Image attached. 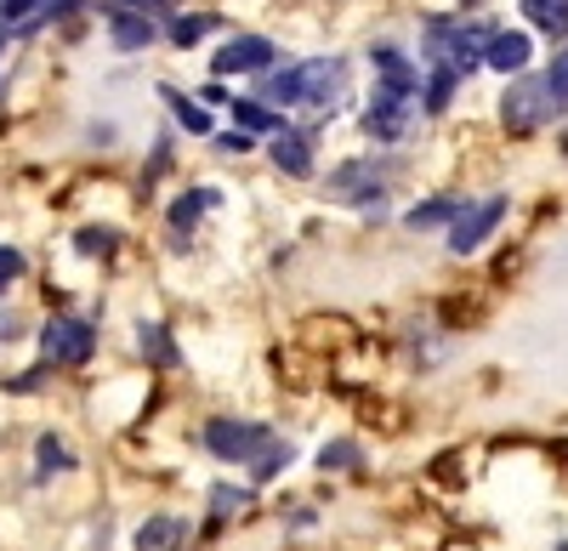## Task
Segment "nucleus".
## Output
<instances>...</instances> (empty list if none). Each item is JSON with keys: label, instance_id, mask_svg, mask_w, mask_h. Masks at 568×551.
<instances>
[{"label": "nucleus", "instance_id": "obj_9", "mask_svg": "<svg viewBox=\"0 0 568 551\" xmlns=\"http://www.w3.org/2000/svg\"><path fill=\"white\" fill-rule=\"evenodd\" d=\"M273 58H278V52H273L267 34H233L222 52L211 58V69H216V74H262Z\"/></svg>", "mask_w": 568, "mask_h": 551}, {"label": "nucleus", "instance_id": "obj_23", "mask_svg": "<svg viewBox=\"0 0 568 551\" xmlns=\"http://www.w3.org/2000/svg\"><path fill=\"white\" fill-rule=\"evenodd\" d=\"M165 103H171V114L182 120V131H194V136H211V114L194 103V98H182V91H165Z\"/></svg>", "mask_w": 568, "mask_h": 551}, {"label": "nucleus", "instance_id": "obj_16", "mask_svg": "<svg viewBox=\"0 0 568 551\" xmlns=\"http://www.w3.org/2000/svg\"><path fill=\"white\" fill-rule=\"evenodd\" d=\"M109 40L120 45V52H142V45L160 40V23L142 18V12H109Z\"/></svg>", "mask_w": 568, "mask_h": 551}, {"label": "nucleus", "instance_id": "obj_19", "mask_svg": "<svg viewBox=\"0 0 568 551\" xmlns=\"http://www.w3.org/2000/svg\"><path fill=\"white\" fill-rule=\"evenodd\" d=\"M216 205V188H194V194H182L176 205H171V234L176 239H187V227H200V216Z\"/></svg>", "mask_w": 568, "mask_h": 551}, {"label": "nucleus", "instance_id": "obj_5", "mask_svg": "<svg viewBox=\"0 0 568 551\" xmlns=\"http://www.w3.org/2000/svg\"><path fill=\"white\" fill-rule=\"evenodd\" d=\"M347 98V63L342 58H302V103L336 109Z\"/></svg>", "mask_w": 568, "mask_h": 551}, {"label": "nucleus", "instance_id": "obj_32", "mask_svg": "<svg viewBox=\"0 0 568 551\" xmlns=\"http://www.w3.org/2000/svg\"><path fill=\"white\" fill-rule=\"evenodd\" d=\"M142 12V18H154V12H171V7H182V0H109V12Z\"/></svg>", "mask_w": 568, "mask_h": 551}, {"label": "nucleus", "instance_id": "obj_4", "mask_svg": "<svg viewBox=\"0 0 568 551\" xmlns=\"http://www.w3.org/2000/svg\"><path fill=\"white\" fill-rule=\"evenodd\" d=\"M500 103H506V109H500V114H506V131H517V136L557 114V109H551V91H546V74H540V80H517Z\"/></svg>", "mask_w": 568, "mask_h": 551}, {"label": "nucleus", "instance_id": "obj_14", "mask_svg": "<svg viewBox=\"0 0 568 551\" xmlns=\"http://www.w3.org/2000/svg\"><path fill=\"white\" fill-rule=\"evenodd\" d=\"M136 347H142V364H149V370H176V364H182L171 330L154 325V318H142V325H136Z\"/></svg>", "mask_w": 568, "mask_h": 551}, {"label": "nucleus", "instance_id": "obj_26", "mask_svg": "<svg viewBox=\"0 0 568 551\" xmlns=\"http://www.w3.org/2000/svg\"><path fill=\"white\" fill-rule=\"evenodd\" d=\"M455 69H433V80H426V114H444L449 98H455Z\"/></svg>", "mask_w": 568, "mask_h": 551}, {"label": "nucleus", "instance_id": "obj_28", "mask_svg": "<svg viewBox=\"0 0 568 551\" xmlns=\"http://www.w3.org/2000/svg\"><path fill=\"white\" fill-rule=\"evenodd\" d=\"M233 120H240V131L251 136V131H278V120L256 103V98H240V103H233Z\"/></svg>", "mask_w": 568, "mask_h": 551}, {"label": "nucleus", "instance_id": "obj_20", "mask_svg": "<svg viewBox=\"0 0 568 551\" xmlns=\"http://www.w3.org/2000/svg\"><path fill=\"white\" fill-rule=\"evenodd\" d=\"M256 103H302V63H291V69H273V74H262V98Z\"/></svg>", "mask_w": 568, "mask_h": 551}, {"label": "nucleus", "instance_id": "obj_24", "mask_svg": "<svg viewBox=\"0 0 568 551\" xmlns=\"http://www.w3.org/2000/svg\"><path fill=\"white\" fill-rule=\"evenodd\" d=\"M52 364H29V370H18V376H7V392L12 398H29V392H45V387H52Z\"/></svg>", "mask_w": 568, "mask_h": 551}, {"label": "nucleus", "instance_id": "obj_35", "mask_svg": "<svg viewBox=\"0 0 568 551\" xmlns=\"http://www.w3.org/2000/svg\"><path fill=\"white\" fill-rule=\"evenodd\" d=\"M0 40H7V29H0Z\"/></svg>", "mask_w": 568, "mask_h": 551}, {"label": "nucleus", "instance_id": "obj_15", "mask_svg": "<svg viewBox=\"0 0 568 551\" xmlns=\"http://www.w3.org/2000/svg\"><path fill=\"white\" fill-rule=\"evenodd\" d=\"M273 165L284 171V176H313V143L302 131H273Z\"/></svg>", "mask_w": 568, "mask_h": 551}, {"label": "nucleus", "instance_id": "obj_1", "mask_svg": "<svg viewBox=\"0 0 568 551\" xmlns=\"http://www.w3.org/2000/svg\"><path fill=\"white\" fill-rule=\"evenodd\" d=\"M273 438H278V432H273L267 421H240V416H211V421L200 427L205 455H211V461H222V467H251Z\"/></svg>", "mask_w": 568, "mask_h": 551}, {"label": "nucleus", "instance_id": "obj_34", "mask_svg": "<svg viewBox=\"0 0 568 551\" xmlns=\"http://www.w3.org/2000/svg\"><path fill=\"white\" fill-rule=\"evenodd\" d=\"M216 149H222V154H245V149H251V136H245V131H233V136H222Z\"/></svg>", "mask_w": 568, "mask_h": 551}, {"label": "nucleus", "instance_id": "obj_30", "mask_svg": "<svg viewBox=\"0 0 568 551\" xmlns=\"http://www.w3.org/2000/svg\"><path fill=\"white\" fill-rule=\"evenodd\" d=\"M546 91H551V109L568 103V45L557 52V63H551V74H546Z\"/></svg>", "mask_w": 568, "mask_h": 551}, {"label": "nucleus", "instance_id": "obj_8", "mask_svg": "<svg viewBox=\"0 0 568 551\" xmlns=\"http://www.w3.org/2000/svg\"><path fill=\"white\" fill-rule=\"evenodd\" d=\"M187 540H194V523L182 512H149L131 534V551H187Z\"/></svg>", "mask_w": 568, "mask_h": 551}, {"label": "nucleus", "instance_id": "obj_11", "mask_svg": "<svg viewBox=\"0 0 568 551\" xmlns=\"http://www.w3.org/2000/svg\"><path fill=\"white\" fill-rule=\"evenodd\" d=\"M369 63H375V74H382V91H404V98H415V91H420V69L398 52V45H375Z\"/></svg>", "mask_w": 568, "mask_h": 551}, {"label": "nucleus", "instance_id": "obj_22", "mask_svg": "<svg viewBox=\"0 0 568 551\" xmlns=\"http://www.w3.org/2000/svg\"><path fill=\"white\" fill-rule=\"evenodd\" d=\"M460 211H466L460 200H426V205H415V211H409L404 222H409L415 234H420V227H438V222H455Z\"/></svg>", "mask_w": 568, "mask_h": 551}, {"label": "nucleus", "instance_id": "obj_13", "mask_svg": "<svg viewBox=\"0 0 568 551\" xmlns=\"http://www.w3.org/2000/svg\"><path fill=\"white\" fill-rule=\"evenodd\" d=\"M74 467H80V455L58 432H40L34 438V483H52L58 472H74Z\"/></svg>", "mask_w": 568, "mask_h": 551}, {"label": "nucleus", "instance_id": "obj_7", "mask_svg": "<svg viewBox=\"0 0 568 551\" xmlns=\"http://www.w3.org/2000/svg\"><path fill=\"white\" fill-rule=\"evenodd\" d=\"M500 216H506V200H484V205L460 211V216L449 222V251H455V256H471V251H478L495 227H500Z\"/></svg>", "mask_w": 568, "mask_h": 551}, {"label": "nucleus", "instance_id": "obj_12", "mask_svg": "<svg viewBox=\"0 0 568 551\" xmlns=\"http://www.w3.org/2000/svg\"><path fill=\"white\" fill-rule=\"evenodd\" d=\"M529 58H535V45H529V34H524V29L489 34V45H484V63H489V69H500V74H517Z\"/></svg>", "mask_w": 568, "mask_h": 551}, {"label": "nucleus", "instance_id": "obj_25", "mask_svg": "<svg viewBox=\"0 0 568 551\" xmlns=\"http://www.w3.org/2000/svg\"><path fill=\"white\" fill-rule=\"evenodd\" d=\"M74 7H85V0H40V7L12 29V34H34V29H45V23H52V18H63V12H74Z\"/></svg>", "mask_w": 568, "mask_h": 551}, {"label": "nucleus", "instance_id": "obj_21", "mask_svg": "<svg viewBox=\"0 0 568 551\" xmlns=\"http://www.w3.org/2000/svg\"><path fill=\"white\" fill-rule=\"evenodd\" d=\"M524 12L546 34H568V0H524Z\"/></svg>", "mask_w": 568, "mask_h": 551}, {"label": "nucleus", "instance_id": "obj_29", "mask_svg": "<svg viewBox=\"0 0 568 551\" xmlns=\"http://www.w3.org/2000/svg\"><path fill=\"white\" fill-rule=\"evenodd\" d=\"M211 29H216V12H200V18H176V23H171V40H176V45H200Z\"/></svg>", "mask_w": 568, "mask_h": 551}, {"label": "nucleus", "instance_id": "obj_17", "mask_svg": "<svg viewBox=\"0 0 568 551\" xmlns=\"http://www.w3.org/2000/svg\"><path fill=\"white\" fill-rule=\"evenodd\" d=\"M291 467H296V443H291V438H273L245 472H251V489H267V483H278L284 472H291Z\"/></svg>", "mask_w": 568, "mask_h": 551}, {"label": "nucleus", "instance_id": "obj_31", "mask_svg": "<svg viewBox=\"0 0 568 551\" xmlns=\"http://www.w3.org/2000/svg\"><path fill=\"white\" fill-rule=\"evenodd\" d=\"M18 279H23V251L0 245V296H7V290H12Z\"/></svg>", "mask_w": 568, "mask_h": 551}, {"label": "nucleus", "instance_id": "obj_10", "mask_svg": "<svg viewBox=\"0 0 568 551\" xmlns=\"http://www.w3.org/2000/svg\"><path fill=\"white\" fill-rule=\"evenodd\" d=\"M329 194L347 200V205L382 211V171H375V160H353V165H342L336 176H329Z\"/></svg>", "mask_w": 568, "mask_h": 551}, {"label": "nucleus", "instance_id": "obj_27", "mask_svg": "<svg viewBox=\"0 0 568 551\" xmlns=\"http://www.w3.org/2000/svg\"><path fill=\"white\" fill-rule=\"evenodd\" d=\"M114 245H120L114 227H80V234H74V251L80 256H114Z\"/></svg>", "mask_w": 568, "mask_h": 551}, {"label": "nucleus", "instance_id": "obj_2", "mask_svg": "<svg viewBox=\"0 0 568 551\" xmlns=\"http://www.w3.org/2000/svg\"><path fill=\"white\" fill-rule=\"evenodd\" d=\"M91 358H98V325L91 318L52 313L40 325V364H52V370H85Z\"/></svg>", "mask_w": 568, "mask_h": 551}, {"label": "nucleus", "instance_id": "obj_36", "mask_svg": "<svg viewBox=\"0 0 568 551\" xmlns=\"http://www.w3.org/2000/svg\"><path fill=\"white\" fill-rule=\"evenodd\" d=\"M562 149H568V136H562Z\"/></svg>", "mask_w": 568, "mask_h": 551}, {"label": "nucleus", "instance_id": "obj_18", "mask_svg": "<svg viewBox=\"0 0 568 551\" xmlns=\"http://www.w3.org/2000/svg\"><path fill=\"white\" fill-rule=\"evenodd\" d=\"M313 467H318L324 478H329V472H358V467H364V443H358V438H329V443H318Z\"/></svg>", "mask_w": 568, "mask_h": 551}, {"label": "nucleus", "instance_id": "obj_6", "mask_svg": "<svg viewBox=\"0 0 568 551\" xmlns=\"http://www.w3.org/2000/svg\"><path fill=\"white\" fill-rule=\"evenodd\" d=\"M251 507H256V489H251V483H211V489H205V529H200V534L216 540L227 523H240Z\"/></svg>", "mask_w": 568, "mask_h": 551}, {"label": "nucleus", "instance_id": "obj_33", "mask_svg": "<svg viewBox=\"0 0 568 551\" xmlns=\"http://www.w3.org/2000/svg\"><path fill=\"white\" fill-rule=\"evenodd\" d=\"M18 336H29L23 330V313L18 307H0V341H18Z\"/></svg>", "mask_w": 568, "mask_h": 551}, {"label": "nucleus", "instance_id": "obj_3", "mask_svg": "<svg viewBox=\"0 0 568 551\" xmlns=\"http://www.w3.org/2000/svg\"><path fill=\"white\" fill-rule=\"evenodd\" d=\"M415 114H420V103H415V98L375 85V98H369V109H364V131L375 136V143H404L409 125H415Z\"/></svg>", "mask_w": 568, "mask_h": 551}]
</instances>
